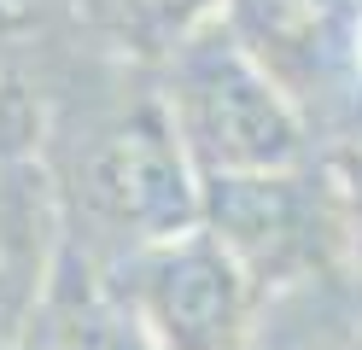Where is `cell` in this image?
<instances>
[{
  "label": "cell",
  "instance_id": "1",
  "mask_svg": "<svg viewBox=\"0 0 362 350\" xmlns=\"http://www.w3.org/2000/svg\"><path fill=\"white\" fill-rule=\"evenodd\" d=\"M41 163L59 187L64 251L105 274L199 228L205 175L193 170L187 146L175 140L170 111L152 88V70L129 100L82 111L64 152Z\"/></svg>",
  "mask_w": 362,
  "mask_h": 350
},
{
  "label": "cell",
  "instance_id": "2",
  "mask_svg": "<svg viewBox=\"0 0 362 350\" xmlns=\"http://www.w3.org/2000/svg\"><path fill=\"white\" fill-rule=\"evenodd\" d=\"M152 70V88L170 111L175 140L187 146L193 170L216 175H263V170H292V163L322 158L310 117L298 100L252 59L228 23H205L164 53Z\"/></svg>",
  "mask_w": 362,
  "mask_h": 350
},
{
  "label": "cell",
  "instance_id": "3",
  "mask_svg": "<svg viewBox=\"0 0 362 350\" xmlns=\"http://www.w3.org/2000/svg\"><path fill=\"white\" fill-rule=\"evenodd\" d=\"M199 228L240 263L263 303L322 280H345V199L327 158L205 181Z\"/></svg>",
  "mask_w": 362,
  "mask_h": 350
},
{
  "label": "cell",
  "instance_id": "4",
  "mask_svg": "<svg viewBox=\"0 0 362 350\" xmlns=\"http://www.w3.org/2000/svg\"><path fill=\"white\" fill-rule=\"evenodd\" d=\"M222 23L298 100L322 152L362 134V100H356L362 0H228Z\"/></svg>",
  "mask_w": 362,
  "mask_h": 350
},
{
  "label": "cell",
  "instance_id": "5",
  "mask_svg": "<svg viewBox=\"0 0 362 350\" xmlns=\"http://www.w3.org/2000/svg\"><path fill=\"white\" fill-rule=\"evenodd\" d=\"M111 280L146 321L158 350H252L269 310L263 292L205 228L129 257Z\"/></svg>",
  "mask_w": 362,
  "mask_h": 350
},
{
  "label": "cell",
  "instance_id": "6",
  "mask_svg": "<svg viewBox=\"0 0 362 350\" xmlns=\"http://www.w3.org/2000/svg\"><path fill=\"white\" fill-rule=\"evenodd\" d=\"M64 257V210L41 158L0 163V350H18Z\"/></svg>",
  "mask_w": 362,
  "mask_h": 350
},
{
  "label": "cell",
  "instance_id": "7",
  "mask_svg": "<svg viewBox=\"0 0 362 350\" xmlns=\"http://www.w3.org/2000/svg\"><path fill=\"white\" fill-rule=\"evenodd\" d=\"M24 350H158V344L117 280L64 251L53 286L24 333Z\"/></svg>",
  "mask_w": 362,
  "mask_h": 350
},
{
  "label": "cell",
  "instance_id": "8",
  "mask_svg": "<svg viewBox=\"0 0 362 350\" xmlns=\"http://www.w3.org/2000/svg\"><path fill=\"white\" fill-rule=\"evenodd\" d=\"M252 350H362V298L351 280L286 292L263 310Z\"/></svg>",
  "mask_w": 362,
  "mask_h": 350
},
{
  "label": "cell",
  "instance_id": "9",
  "mask_svg": "<svg viewBox=\"0 0 362 350\" xmlns=\"http://www.w3.org/2000/svg\"><path fill=\"white\" fill-rule=\"evenodd\" d=\"M222 6L228 0H88V18L117 53H129L146 70L164 53H175L187 35H199L205 23H216Z\"/></svg>",
  "mask_w": 362,
  "mask_h": 350
},
{
  "label": "cell",
  "instance_id": "10",
  "mask_svg": "<svg viewBox=\"0 0 362 350\" xmlns=\"http://www.w3.org/2000/svg\"><path fill=\"white\" fill-rule=\"evenodd\" d=\"M322 158L339 181V199H345V280L362 292V134L327 146Z\"/></svg>",
  "mask_w": 362,
  "mask_h": 350
},
{
  "label": "cell",
  "instance_id": "11",
  "mask_svg": "<svg viewBox=\"0 0 362 350\" xmlns=\"http://www.w3.org/2000/svg\"><path fill=\"white\" fill-rule=\"evenodd\" d=\"M356 100H362V30H356Z\"/></svg>",
  "mask_w": 362,
  "mask_h": 350
},
{
  "label": "cell",
  "instance_id": "12",
  "mask_svg": "<svg viewBox=\"0 0 362 350\" xmlns=\"http://www.w3.org/2000/svg\"><path fill=\"white\" fill-rule=\"evenodd\" d=\"M18 350H24V344H18Z\"/></svg>",
  "mask_w": 362,
  "mask_h": 350
},
{
  "label": "cell",
  "instance_id": "13",
  "mask_svg": "<svg viewBox=\"0 0 362 350\" xmlns=\"http://www.w3.org/2000/svg\"><path fill=\"white\" fill-rule=\"evenodd\" d=\"M356 298H362V292H356Z\"/></svg>",
  "mask_w": 362,
  "mask_h": 350
}]
</instances>
